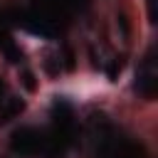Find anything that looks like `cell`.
I'll return each mask as SVG.
<instances>
[{"mask_svg":"<svg viewBox=\"0 0 158 158\" xmlns=\"http://www.w3.org/2000/svg\"><path fill=\"white\" fill-rule=\"evenodd\" d=\"M22 109H25V101H22V99H15V96L2 99V106H0V121H10V118H15Z\"/></svg>","mask_w":158,"mask_h":158,"instance_id":"cell-2","label":"cell"},{"mask_svg":"<svg viewBox=\"0 0 158 158\" xmlns=\"http://www.w3.org/2000/svg\"><path fill=\"white\" fill-rule=\"evenodd\" d=\"M44 146H47V136L40 133L37 128H17L12 133V141H10V148L20 156H37V153H44Z\"/></svg>","mask_w":158,"mask_h":158,"instance_id":"cell-1","label":"cell"}]
</instances>
